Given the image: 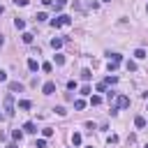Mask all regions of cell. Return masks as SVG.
Segmentation results:
<instances>
[{
    "mask_svg": "<svg viewBox=\"0 0 148 148\" xmlns=\"http://www.w3.org/2000/svg\"><path fill=\"white\" fill-rule=\"evenodd\" d=\"M14 111H16V109H14V95H12V92H7V95H5V116H7V118H12V116H14Z\"/></svg>",
    "mask_w": 148,
    "mask_h": 148,
    "instance_id": "1",
    "label": "cell"
},
{
    "mask_svg": "<svg viewBox=\"0 0 148 148\" xmlns=\"http://www.w3.org/2000/svg\"><path fill=\"white\" fill-rule=\"evenodd\" d=\"M130 106V97L127 95H120L116 99V106H111V113H118V109H127Z\"/></svg>",
    "mask_w": 148,
    "mask_h": 148,
    "instance_id": "2",
    "label": "cell"
},
{
    "mask_svg": "<svg viewBox=\"0 0 148 148\" xmlns=\"http://www.w3.org/2000/svg\"><path fill=\"white\" fill-rule=\"evenodd\" d=\"M72 23V18L69 16H65V14H58L56 18H51V25L53 28H60V25H69Z\"/></svg>",
    "mask_w": 148,
    "mask_h": 148,
    "instance_id": "3",
    "label": "cell"
},
{
    "mask_svg": "<svg viewBox=\"0 0 148 148\" xmlns=\"http://www.w3.org/2000/svg\"><path fill=\"white\" fill-rule=\"evenodd\" d=\"M42 92H44V95H53V92H56V83H53V81H46V83L42 86Z\"/></svg>",
    "mask_w": 148,
    "mask_h": 148,
    "instance_id": "4",
    "label": "cell"
},
{
    "mask_svg": "<svg viewBox=\"0 0 148 148\" xmlns=\"http://www.w3.org/2000/svg\"><path fill=\"white\" fill-rule=\"evenodd\" d=\"M23 132H28V134H37V125H35L32 120H28V123L23 125Z\"/></svg>",
    "mask_w": 148,
    "mask_h": 148,
    "instance_id": "5",
    "label": "cell"
},
{
    "mask_svg": "<svg viewBox=\"0 0 148 148\" xmlns=\"http://www.w3.org/2000/svg\"><path fill=\"white\" fill-rule=\"evenodd\" d=\"M23 90V83H18V81H9V92H21Z\"/></svg>",
    "mask_w": 148,
    "mask_h": 148,
    "instance_id": "6",
    "label": "cell"
},
{
    "mask_svg": "<svg viewBox=\"0 0 148 148\" xmlns=\"http://www.w3.org/2000/svg\"><path fill=\"white\" fill-rule=\"evenodd\" d=\"M39 67H42V65H39V62L35 60V58H30V60H28V69H30V72H37Z\"/></svg>",
    "mask_w": 148,
    "mask_h": 148,
    "instance_id": "7",
    "label": "cell"
},
{
    "mask_svg": "<svg viewBox=\"0 0 148 148\" xmlns=\"http://www.w3.org/2000/svg\"><path fill=\"white\" fill-rule=\"evenodd\" d=\"M21 39H23L25 44H32V39H35V35H32V32H23V35H21Z\"/></svg>",
    "mask_w": 148,
    "mask_h": 148,
    "instance_id": "8",
    "label": "cell"
},
{
    "mask_svg": "<svg viewBox=\"0 0 148 148\" xmlns=\"http://www.w3.org/2000/svg\"><path fill=\"white\" fill-rule=\"evenodd\" d=\"M81 141H83V136H81L79 132H74V134H72V143H74V146H81Z\"/></svg>",
    "mask_w": 148,
    "mask_h": 148,
    "instance_id": "9",
    "label": "cell"
},
{
    "mask_svg": "<svg viewBox=\"0 0 148 148\" xmlns=\"http://www.w3.org/2000/svg\"><path fill=\"white\" fill-rule=\"evenodd\" d=\"M30 106H32V104H30V99H21V102H18V109H23V111H28Z\"/></svg>",
    "mask_w": 148,
    "mask_h": 148,
    "instance_id": "10",
    "label": "cell"
},
{
    "mask_svg": "<svg viewBox=\"0 0 148 148\" xmlns=\"http://www.w3.org/2000/svg\"><path fill=\"white\" fill-rule=\"evenodd\" d=\"M134 125H136V127H146V118H143V116H136V118H134Z\"/></svg>",
    "mask_w": 148,
    "mask_h": 148,
    "instance_id": "11",
    "label": "cell"
},
{
    "mask_svg": "<svg viewBox=\"0 0 148 148\" xmlns=\"http://www.w3.org/2000/svg\"><path fill=\"white\" fill-rule=\"evenodd\" d=\"M14 25H16V30H25V21H23V18H16Z\"/></svg>",
    "mask_w": 148,
    "mask_h": 148,
    "instance_id": "12",
    "label": "cell"
},
{
    "mask_svg": "<svg viewBox=\"0 0 148 148\" xmlns=\"http://www.w3.org/2000/svg\"><path fill=\"white\" fill-rule=\"evenodd\" d=\"M51 46H53V49H60V46H62V39H60V37H53V39H51Z\"/></svg>",
    "mask_w": 148,
    "mask_h": 148,
    "instance_id": "13",
    "label": "cell"
},
{
    "mask_svg": "<svg viewBox=\"0 0 148 148\" xmlns=\"http://www.w3.org/2000/svg\"><path fill=\"white\" fill-rule=\"evenodd\" d=\"M81 79H83V81H90V79H92V72H90V69H83V72H81Z\"/></svg>",
    "mask_w": 148,
    "mask_h": 148,
    "instance_id": "14",
    "label": "cell"
},
{
    "mask_svg": "<svg viewBox=\"0 0 148 148\" xmlns=\"http://www.w3.org/2000/svg\"><path fill=\"white\" fill-rule=\"evenodd\" d=\"M125 67H127L130 72H136V62H134V60H127V62H125Z\"/></svg>",
    "mask_w": 148,
    "mask_h": 148,
    "instance_id": "15",
    "label": "cell"
},
{
    "mask_svg": "<svg viewBox=\"0 0 148 148\" xmlns=\"http://www.w3.org/2000/svg\"><path fill=\"white\" fill-rule=\"evenodd\" d=\"M90 104H92V106L102 104V97H99V95H92V97H90Z\"/></svg>",
    "mask_w": 148,
    "mask_h": 148,
    "instance_id": "16",
    "label": "cell"
},
{
    "mask_svg": "<svg viewBox=\"0 0 148 148\" xmlns=\"http://www.w3.org/2000/svg\"><path fill=\"white\" fill-rule=\"evenodd\" d=\"M42 136H44V139L53 136V130H51V127H44V130H42Z\"/></svg>",
    "mask_w": 148,
    "mask_h": 148,
    "instance_id": "17",
    "label": "cell"
},
{
    "mask_svg": "<svg viewBox=\"0 0 148 148\" xmlns=\"http://www.w3.org/2000/svg\"><path fill=\"white\" fill-rule=\"evenodd\" d=\"M35 148H46V139H44V136L37 139V141H35Z\"/></svg>",
    "mask_w": 148,
    "mask_h": 148,
    "instance_id": "18",
    "label": "cell"
},
{
    "mask_svg": "<svg viewBox=\"0 0 148 148\" xmlns=\"http://www.w3.org/2000/svg\"><path fill=\"white\" fill-rule=\"evenodd\" d=\"M65 5H67V0H56V5H53V7H56V12H60Z\"/></svg>",
    "mask_w": 148,
    "mask_h": 148,
    "instance_id": "19",
    "label": "cell"
},
{
    "mask_svg": "<svg viewBox=\"0 0 148 148\" xmlns=\"http://www.w3.org/2000/svg\"><path fill=\"white\" fill-rule=\"evenodd\" d=\"M134 58H139V60L146 58V51H143V49H136V51H134Z\"/></svg>",
    "mask_w": 148,
    "mask_h": 148,
    "instance_id": "20",
    "label": "cell"
},
{
    "mask_svg": "<svg viewBox=\"0 0 148 148\" xmlns=\"http://www.w3.org/2000/svg\"><path fill=\"white\" fill-rule=\"evenodd\" d=\"M83 106H86V102H83V99H76V102H74V109H76V111H81Z\"/></svg>",
    "mask_w": 148,
    "mask_h": 148,
    "instance_id": "21",
    "label": "cell"
},
{
    "mask_svg": "<svg viewBox=\"0 0 148 148\" xmlns=\"http://www.w3.org/2000/svg\"><path fill=\"white\" fill-rule=\"evenodd\" d=\"M12 136H14V141H21V136H23V132H21V130H14V132H12Z\"/></svg>",
    "mask_w": 148,
    "mask_h": 148,
    "instance_id": "22",
    "label": "cell"
},
{
    "mask_svg": "<svg viewBox=\"0 0 148 148\" xmlns=\"http://www.w3.org/2000/svg\"><path fill=\"white\" fill-rule=\"evenodd\" d=\"M56 65H65V56H60V53H56Z\"/></svg>",
    "mask_w": 148,
    "mask_h": 148,
    "instance_id": "23",
    "label": "cell"
},
{
    "mask_svg": "<svg viewBox=\"0 0 148 148\" xmlns=\"http://www.w3.org/2000/svg\"><path fill=\"white\" fill-rule=\"evenodd\" d=\"M106 67H109V72H116V69H118V62H116V60H111Z\"/></svg>",
    "mask_w": 148,
    "mask_h": 148,
    "instance_id": "24",
    "label": "cell"
},
{
    "mask_svg": "<svg viewBox=\"0 0 148 148\" xmlns=\"http://www.w3.org/2000/svg\"><path fill=\"white\" fill-rule=\"evenodd\" d=\"M109 56H111V60H116V62H120V60H123V56H120V53H109Z\"/></svg>",
    "mask_w": 148,
    "mask_h": 148,
    "instance_id": "25",
    "label": "cell"
},
{
    "mask_svg": "<svg viewBox=\"0 0 148 148\" xmlns=\"http://www.w3.org/2000/svg\"><path fill=\"white\" fill-rule=\"evenodd\" d=\"M90 92H92L90 86H83V88H81V95H90Z\"/></svg>",
    "mask_w": 148,
    "mask_h": 148,
    "instance_id": "26",
    "label": "cell"
},
{
    "mask_svg": "<svg viewBox=\"0 0 148 148\" xmlns=\"http://www.w3.org/2000/svg\"><path fill=\"white\" fill-rule=\"evenodd\" d=\"M53 111H56V113H58V116H65V113H67V111H65V106H56V109H53Z\"/></svg>",
    "mask_w": 148,
    "mask_h": 148,
    "instance_id": "27",
    "label": "cell"
},
{
    "mask_svg": "<svg viewBox=\"0 0 148 148\" xmlns=\"http://www.w3.org/2000/svg\"><path fill=\"white\" fill-rule=\"evenodd\" d=\"M35 21H46V14H44V12H39V14L35 16Z\"/></svg>",
    "mask_w": 148,
    "mask_h": 148,
    "instance_id": "28",
    "label": "cell"
},
{
    "mask_svg": "<svg viewBox=\"0 0 148 148\" xmlns=\"http://www.w3.org/2000/svg\"><path fill=\"white\" fill-rule=\"evenodd\" d=\"M42 69H44V72H51V69H53V65H51V62H44V65H42Z\"/></svg>",
    "mask_w": 148,
    "mask_h": 148,
    "instance_id": "29",
    "label": "cell"
},
{
    "mask_svg": "<svg viewBox=\"0 0 148 148\" xmlns=\"http://www.w3.org/2000/svg\"><path fill=\"white\" fill-rule=\"evenodd\" d=\"M106 90V83H97V92H104Z\"/></svg>",
    "mask_w": 148,
    "mask_h": 148,
    "instance_id": "30",
    "label": "cell"
},
{
    "mask_svg": "<svg viewBox=\"0 0 148 148\" xmlns=\"http://www.w3.org/2000/svg\"><path fill=\"white\" fill-rule=\"evenodd\" d=\"M106 141H109V143H116V141H118V136H116V134H109V139H106Z\"/></svg>",
    "mask_w": 148,
    "mask_h": 148,
    "instance_id": "31",
    "label": "cell"
},
{
    "mask_svg": "<svg viewBox=\"0 0 148 148\" xmlns=\"http://www.w3.org/2000/svg\"><path fill=\"white\" fill-rule=\"evenodd\" d=\"M14 5H18V7H25V5H28V0H14Z\"/></svg>",
    "mask_w": 148,
    "mask_h": 148,
    "instance_id": "32",
    "label": "cell"
},
{
    "mask_svg": "<svg viewBox=\"0 0 148 148\" xmlns=\"http://www.w3.org/2000/svg\"><path fill=\"white\" fill-rule=\"evenodd\" d=\"M0 81H7V72L5 69H0Z\"/></svg>",
    "mask_w": 148,
    "mask_h": 148,
    "instance_id": "33",
    "label": "cell"
},
{
    "mask_svg": "<svg viewBox=\"0 0 148 148\" xmlns=\"http://www.w3.org/2000/svg\"><path fill=\"white\" fill-rule=\"evenodd\" d=\"M2 12H5V7H2V5H0V14H2Z\"/></svg>",
    "mask_w": 148,
    "mask_h": 148,
    "instance_id": "34",
    "label": "cell"
},
{
    "mask_svg": "<svg viewBox=\"0 0 148 148\" xmlns=\"http://www.w3.org/2000/svg\"><path fill=\"white\" fill-rule=\"evenodd\" d=\"M102 2H111V0H102Z\"/></svg>",
    "mask_w": 148,
    "mask_h": 148,
    "instance_id": "35",
    "label": "cell"
},
{
    "mask_svg": "<svg viewBox=\"0 0 148 148\" xmlns=\"http://www.w3.org/2000/svg\"><path fill=\"white\" fill-rule=\"evenodd\" d=\"M143 148H148V143H146V146H143Z\"/></svg>",
    "mask_w": 148,
    "mask_h": 148,
    "instance_id": "36",
    "label": "cell"
},
{
    "mask_svg": "<svg viewBox=\"0 0 148 148\" xmlns=\"http://www.w3.org/2000/svg\"><path fill=\"white\" fill-rule=\"evenodd\" d=\"M88 148H92V146H88Z\"/></svg>",
    "mask_w": 148,
    "mask_h": 148,
    "instance_id": "37",
    "label": "cell"
},
{
    "mask_svg": "<svg viewBox=\"0 0 148 148\" xmlns=\"http://www.w3.org/2000/svg\"><path fill=\"white\" fill-rule=\"evenodd\" d=\"M146 9H148V5H146Z\"/></svg>",
    "mask_w": 148,
    "mask_h": 148,
    "instance_id": "38",
    "label": "cell"
}]
</instances>
